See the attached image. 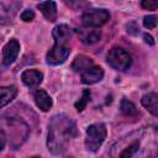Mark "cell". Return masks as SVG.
<instances>
[{"label":"cell","instance_id":"1","mask_svg":"<svg viewBox=\"0 0 158 158\" xmlns=\"http://www.w3.org/2000/svg\"><path fill=\"white\" fill-rule=\"evenodd\" d=\"M157 153L156 128H139L117 141L111 149L112 158H154Z\"/></svg>","mask_w":158,"mask_h":158},{"label":"cell","instance_id":"2","mask_svg":"<svg viewBox=\"0 0 158 158\" xmlns=\"http://www.w3.org/2000/svg\"><path fill=\"white\" fill-rule=\"evenodd\" d=\"M77 136L75 122L64 114L52 116L48 125L47 147L52 154H62L69 142Z\"/></svg>","mask_w":158,"mask_h":158},{"label":"cell","instance_id":"3","mask_svg":"<svg viewBox=\"0 0 158 158\" xmlns=\"http://www.w3.org/2000/svg\"><path fill=\"white\" fill-rule=\"evenodd\" d=\"M0 133L9 142L10 147L17 149L28 137V125L17 117L0 116Z\"/></svg>","mask_w":158,"mask_h":158},{"label":"cell","instance_id":"4","mask_svg":"<svg viewBox=\"0 0 158 158\" xmlns=\"http://www.w3.org/2000/svg\"><path fill=\"white\" fill-rule=\"evenodd\" d=\"M106 138V126L104 123H94L86 128L85 147L90 152H96Z\"/></svg>","mask_w":158,"mask_h":158},{"label":"cell","instance_id":"5","mask_svg":"<svg viewBox=\"0 0 158 158\" xmlns=\"http://www.w3.org/2000/svg\"><path fill=\"white\" fill-rule=\"evenodd\" d=\"M106 60L111 68H114L115 70H118V72L127 70L132 63V58H131L130 53L121 47L111 48L107 53Z\"/></svg>","mask_w":158,"mask_h":158},{"label":"cell","instance_id":"6","mask_svg":"<svg viewBox=\"0 0 158 158\" xmlns=\"http://www.w3.org/2000/svg\"><path fill=\"white\" fill-rule=\"evenodd\" d=\"M110 20V14L105 9H89L81 15V23L88 28H96Z\"/></svg>","mask_w":158,"mask_h":158},{"label":"cell","instance_id":"7","mask_svg":"<svg viewBox=\"0 0 158 158\" xmlns=\"http://www.w3.org/2000/svg\"><path fill=\"white\" fill-rule=\"evenodd\" d=\"M70 54V48L64 44H54L46 56V62L49 65H59L63 64L68 56Z\"/></svg>","mask_w":158,"mask_h":158},{"label":"cell","instance_id":"8","mask_svg":"<svg viewBox=\"0 0 158 158\" xmlns=\"http://www.w3.org/2000/svg\"><path fill=\"white\" fill-rule=\"evenodd\" d=\"M19 52H20V43L17 42V40H10L2 49V63L5 65L12 64L16 60Z\"/></svg>","mask_w":158,"mask_h":158},{"label":"cell","instance_id":"9","mask_svg":"<svg viewBox=\"0 0 158 158\" xmlns=\"http://www.w3.org/2000/svg\"><path fill=\"white\" fill-rule=\"evenodd\" d=\"M80 78H81V81L84 84H89V85L95 84L104 78V70L101 67L93 64L91 67L85 69L83 73H80Z\"/></svg>","mask_w":158,"mask_h":158},{"label":"cell","instance_id":"10","mask_svg":"<svg viewBox=\"0 0 158 158\" xmlns=\"http://www.w3.org/2000/svg\"><path fill=\"white\" fill-rule=\"evenodd\" d=\"M21 80L30 89H35V88H37L42 83L43 74L40 70H37V69H27V70L22 72Z\"/></svg>","mask_w":158,"mask_h":158},{"label":"cell","instance_id":"11","mask_svg":"<svg viewBox=\"0 0 158 158\" xmlns=\"http://www.w3.org/2000/svg\"><path fill=\"white\" fill-rule=\"evenodd\" d=\"M52 36L54 38V44H64L67 46L69 40L72 38V30L67 25H58L53 28Z\"/></svg>","mask_w":158,"mask_h":158},{"label":"cell","instance_id":"12","mask_svg":"<svg viewBox=\"0 0 158 158\" xmlns=\"http://www.w3.org/2000/svg\"><path fill=\"white\" fill-rule=\"evenodd\" d=\"M37 7L42 11L43 16L47 19L49 22H54L57 20V5L54 1H43L38 2Z\"/></svg>","mask_w":158,"mask_h":158},{"label":"cell","instance_id":"13","mask_svg":"<svg viewBox=\"0 0 158 158\" xmlns=\"http://www.w3.org/2000/svg\"><path fill=\"white\" fill-rule=\"evenodd\" d=\"M35 102H36L37 107L41 111H44V112L48 111L52 107V104H53L51 96L42 89H40L35 93Z\"/></svg>","mask_w":158,"mask_h":158},{"label":"cell","instance_id":"14","mask_svg":"<svg viewBox=\"0 0 158 158\" xmlns=\"http://www.w3.org/2000/svg\"><path fill=\"white\" fill-rule=\"evenodd\" d=\"M141 104L153 115L158 116V96L156 93H148L142 96Z\"/></svg>","mask_w":158,"mask_h":158},{"label":"cell","instance_id":"15","mask_svg":"<svg viewBox=\"0 0 158 158\" xmlns=\"http://www.w3.org/2000/svg\"><path fill=\"white\" fill-rule=\"evenodd\" d=\"M79 36H80V41L85 44H93L95 42H98L101 37V33L99 30L96 28H88L85 27V30H80L79 31Z\"/></svg>","mask_w":158,"mask_h":158},{"label":"cell","instance_id":"16","mask_svg":"<svg viewBox=\"0 0 158 158\" xmlns=\"http://www.w3.org/2000/svg\"><path fill=\"white\" fill-rule=\"evenodd\" d=\"M17 95L16 86H0V109L6 106L10 101H12Z\"/></svg>","mask_w":158,"mask_h":158},{"label":"cell","instance_id":"17","mask_svg":"<svg viewBox=\"0 0 158 158\" xmlns=\"http://www.w3.org/2000/svg\"><path fill=\"white\" fill-rule=\"evenodd\" d=\"M94 63H93V59L86 57V56H77L74 62L72 63V69L77 73H83L85 69H88L89 67H91Z\"/></svg>","mask_w":158,"mask_h":158},{"label":"cell","instance_id":"18","mask_svg":"<svg viewBox=\"0 0 158 158\" xmlns=\"http://www.w3.org/2000/svg\"><path fill=\"white\" fill-rule=\"evenodd\" d=\"M120 110H121V112L125 116H128V117H135V116L138 115V111H137L136 105L132 101H130V100H127L125 98L120 102Z\"/></svg>","mask_w":158,"mask_h":158},{"label":"cell","instance_id":"19","mask_svg":"<svg viewBox=\"0 0 158 158\" xmlns=\"http://www.w3.org/2000/svg\"><path fill=\"white\" fill-rule=\"evenodd\" d=\"M89 100H90V90H88V89H85V90H83V95H81V98L75 102V109H77V111H83L84 109H85V106L88 105V102H89Z\"/></svg>","mask_w":158,"mask_h":158},{"label":"cell","instance_id":"20","mask_svg":"<svg viewBox=\"0 0 158 158\" xmlns=\"http://www.w3.org/2000/svg\"><path fill=\"white\" fill-rule=\"evenodd\" d=\"M143 26L148 30H153L157 26V17L151 15V16H146L143 19Z\"/></svg>","mask_w":158,"mask_h":158},{"label":"cell","instance_id":"21","mask_svg":"<svg viewBox=\"0 0 158 158\" xmlns=\"http://www.w3.org/2000/svg\"><path fill=\"white\" fill-rule=\"evenodd\" d=\"M35 19V12L31 10V9H27L25 10L22 14H21V20L25 21V22H30Z\"/></svg>","mask_w":158,"mask_h":158},{"label":"cell","instance_id":"22","mask_svg":"<svg viewBox=\"0 0 158 158\" xmlns=\"http://www.w3.org/2000/svg\"><path fill=\"white\" fill-rule=\"evenodd\" d=\"M141 6H142L143 9H146V10H151V11H154V10H157V6H158V4H157L156 1L144 0V1H142V2H141Z\"/></svg>","mask_w":158,"mask_h":158},{"label":"cell","instance_id":"23","mask_svg":"<svg viewBox=\"0 0 158 158\" xmlns=\"http://www.w3.org/2000/svg\"><path fill=\"white\" fill-rule=\"evenodd\" d=\"M143 38H144V42H146V43H148L149 46H153V44H154L153 37H152L151 35H148V33H144V35H143Z\"/></svg>","mask_w":158,"mask_h":158},{"label":"cell","instance_id":"24","mask_svg":"<svg viewBox=\"0 0 158 158\" xmlns=\"http://www.w3.org/2000/svg\"><path fill=\"white\" fill-rule=\"evenodd\" d=\"M5 144H6V141H5V138H4L2 136H0V152L4 149Z\"/></svg>","mask_w":158,"mask_h":158},{"label":"cell","instance_id":"25","mask_svg":"<svg viewBox=\"0 0 158 158\" xmlns=\"http://www.w3.org/2000/svg\"><path fill=\"white\" fill-rule=\"evenodd\" d=\"M31 158H40V157H31Z\"/></svg>","mask_w":158,"mask_h":158},{"label":"cell","instance_id":"26","mask_svg":"<svg viewBox=\"0 0 158 158\" xmlns=\"http://www.w3.org/2000/svg\"><path fill=\"white\" fill-rule=\"evenodd\" d=\"M65 158H73V157H65Z\"/></svg>","mask_w":158,"mask_h":158}]
</instances>
